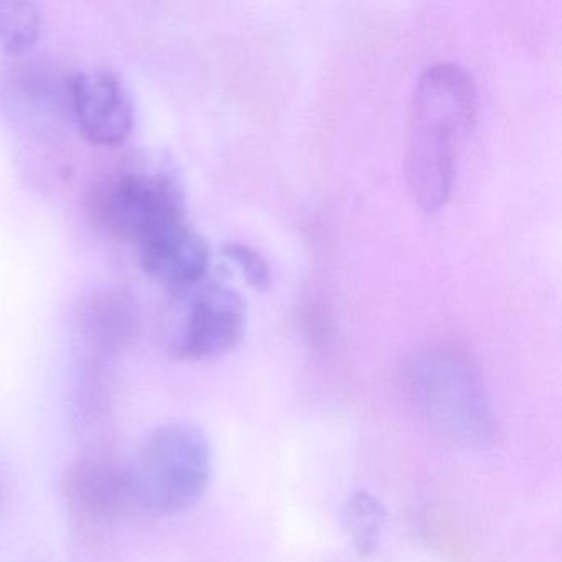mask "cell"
I'll use <instances>...</instances> for the list:
<instances>
[{
	"label": "cell",
	"instance_id": "obj_1",
	"mask_svg": "<svg viewBox=\"0 0 562 562\" xmlns=\"http://www.w3.org/2000/svg\"><path fill=\"white\" fill-rule=\"evenodd\" d=\"M476 104L475 81L460 65H432L417 80L406 177L411 195L423 212H437L449 202L460 153L475 123Z\"/></svg>",
	"mask_w": 562,
	"mask_h": 562
},
{
	"label": "cell",
	"instance_id": "obj_2",
	"mask_svg": "<svg viewBox=\"0 0 562 562\" xmlns=\"http://www.w3.org/2000/svg\"><path fill=\"white\" fill-rule=\"evenodd\" d=\"M406 380L414 403L449 442L486 449L498 439V424L482 373L456 348H430L411 358Z\"/></svg>",
	"mask_w": 562,
	"mask_h": 562
},
{
	"label": "cell",
	"instance_id": "obj_3",
	"mask_svg": "<svg viewBox=\"0 0 562 562\" xmlns=\"http://www.w3.org/2000/svg\"><path fill=\"white\" fill-rule=\"evenodd\" d=\"M126 472L134 506L153 515H177L209 490L212 446L195 424H162L147 434Z\"/></svg>",
	"mask_w": 562,
	"mask_h": 562
},
{
	"label": "cell",
	"instance_id": "obj_4",
	"mask_svg": "<svg viewBox=\"0 0 562 562\" xmlns=\"http://www.w3.org/2000/svg\"><path fill=\"white\" fill-rule=\"evenodd\" d=\"M248 312L241 295L226 282L209 279L173 292L164 345L183 361L216 360L245 337Z\"/></svg>",
	"mask_w": 562,
	"mask_h": 562
},
{
	"label": "cell",
	"instance_id": "obj_5",
	"mask_svg": "<svg viewBox=\"0 0 562 562\" xmlns=\"http://www.w3.org/2000/svg\"><path fill=\"white\" fill-rule=\"evenodd\" d=\"M94 216L113 235L137 243L153 226L186 212L182 187L166 169H126L94 189Z\"/></svg>",
	"mask_w": 562,
	"mask_h": 562
},
{
	"label": "cell",
	"instance_id": "obj_6",
	"mask_svg": "<svg viewBox=\"0 0 562 562\" xmlns=\"http://www.w3.org/2000/svg\"><path fill=\"white\" fill-rule=\"evenodd\" d=\"M61 496L83 535H98L134 508L126 470L101 460H80L67 469Z\"/></svg>",
	"mask_w": 562,
	"mask_h": 562
},
{
	"label": "cell",
	"instance_id": "obj_7",
	"mask_svg": "<svg viewBox=\"0 0 562 562\" xmlns=\"http://www.w3.org/2000/svg\"><path fill=\"white\" fill-rule=\"evenodd\" d=\"M136 245L144 271L170 291H182L209 276V245L186 212L157 223Z\"/></svg>",
	"mask_w": 562,
	"mask_h": 562
},
{
	"label": "cell",
	"instance_id": "obj_8",
	"mask_svg": "<svg viewBox=\"0 0 562 562\" xmlns=\"http://www.w3.org/2000/svg\"><path fill=\"white\" fill-rule=\"evenodd\" d=\"M70 104L83 136L98 146L116 147L133 134L136 113L123 81L110 71H81L71 78Z\"/></svg>",
	"mask_w": 562,
	"mask_h": 562
},
{
	"label": "cell",
	"instance_id": "obj_9",
	"mask_svg": "<svg viewBox=\"0 0 562 562\" xmlns=\"http://www.w3.org/2000/svg\"><path fill=\"white\" fill-rule=\"evenodd\" d=\"M386 519V506L376 496L364 490L351 493L344 506V525L360 558H373L380 551Z\"/></svg>",
	"mask_w": 562,
	"mask_h": 562
},
{
	"label": "cell",
	"instance_id": "obj_10",
	"mask_svg": "<svg viewBox=\"0 0 562 562\" xmlns=\"http://www.w3.org/2000/svg\"><path fill=\"white\" fill-rule=\"evenodd\" d=\"M41 31L42 15L34 4L0 0V50L24 54L37 44Z\"/></svg>",
	"mask_w": 562,
	"mask_h": 562
},
{
	"label": "cell",
	"instance_id": "obj_11",
	"mask_svg": "<svg viewBox=\"0 0 562 562\" xmlns=\"http://www.w3.org/2000/svg\"><path fill=\"white\" fill-rule=\"evenodd\" d=\"M225 255L229 261L238 266L239 271L243 272L249 284L255 285L256 289L269 288L271 284V269H269L268 261L262 258L258 249L251 248L245 243L233 241L225 246Z\"/></svg>",
	"mask_w": 562,
	"mask_h": 562
},
{
	"label": "cell",
	"instance_id": "obj_12",
	"mask_svg": "<svg viewBox=\"0 0 562 562\" xmlns=\"http://www.w3.org/2000/svg\"><path fill=\"white\" fill-rule=\"evenodd\" d=\"M0 496H2V479H0Z\"/></svg>",
	"mask_w": 562,
	"mask_h": 562
}]
</instances>
